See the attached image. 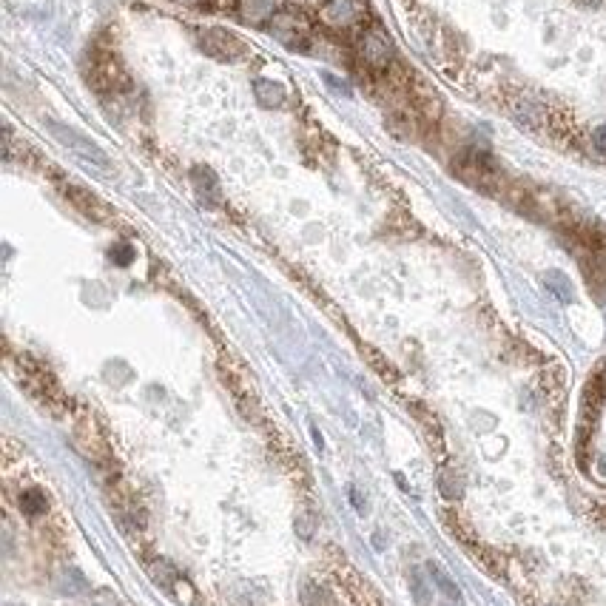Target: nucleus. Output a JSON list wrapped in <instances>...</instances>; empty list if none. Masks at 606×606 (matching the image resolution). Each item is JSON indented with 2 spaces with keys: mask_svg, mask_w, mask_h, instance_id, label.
I'll return each instance as SVG.
<instances>
[{
  "mask_svg": "<svg viewBox=\"0 0 606 606\" xmlns=\"http://www.w3.org/2000/svg\"><path fill=\"white\" fill-rule=\"evenodd\" d=\"M581 3H587V6H598V3H604V0H581Z\"/></svg>",
  "mask_w": 606,
  "mask_h": 606,
  "instance_id": "6",
  "label": "nucleus"
},
{
  "mask_svg": "<svg viewBox=\"0 0 606 606\" xmlns=\"http://www.w3.org/2000/svg\"><path fill=\"white\" fill-rule=\"evenodd\" d=\"M430 575H433V581L438 584V590H441L447 598H453V601H461V592H458V587H456V584H453V581H450V578H447V575H444L438 567H430Z\"/></svg>",
  "mask_w": 606,
  "mask_h": 606,
  "instance_id": "3",
  "label": "nucleus"
},
{
  "mask_svg": "<svg viewBox=\"0 0 606 606\" xmlns=\"http://www.w3.org/2000/svg\"><path fill=\"white\" fill-rule=\"evenodd\" d=\"M54 134H57V137H60V140H63L66 145H71V148H77L80 154H86V157H94L97 163H103V154H100V148H97V145H91L88 140H83L80 134H74V131H68V134H63V128H60V125L54 128Z\"/></svg>",
  "mask_w": 606,
  "mask_h": 606,
  "instance_id": "1",
  "label": "nucleus"
},
{
  "mask_svg": "<svg viewBox=\"0 0 606 606\" xmlns=\"http://www.w3.org/2000/svg\"><path fill=\"white\" fill-rule=\"evenodd\" d=\"M592 140H595V145H598V148H601V151H606V128H598V131H595V137H592Z\"/></svg>",
  "mask_w": 606,
  "mask_h": 606,
  "instance_id": "4",
  "label": "nucleus"
},
{
  "mask_svg": "<svg viewBox=\"0 0 606 606\" xmlns=\"http://www.w3.org/2000/svg\"><path fill=\"white\" fill-rule=\"evenodd\" d=\"M544 285L550 288V294L553 297H558L561 302H570L572 299V282L561 274V271H550V274H544Z\"/></svg>",
  "mask_w": 606,
  "mask_h": 606,
  "instance_id": "2",
  "label": "nucleus"
},
{
  "mask_svg": "<svg viewBox=\"0 0 606 606\" xmlns=\"http://www.w3.org/2000/svg\"><path fill=\"white\" fill-rule=\"evenodd\" d=\"M29 501H37V493H31V495H29ZM40 507H43V504H26V510H29V513H37Z\"/></svg>",
  "mask_w": 606,
  "mask_h": 606,
  "instance_id": "5",
  "label": "nucleus"
}]
</instances>
